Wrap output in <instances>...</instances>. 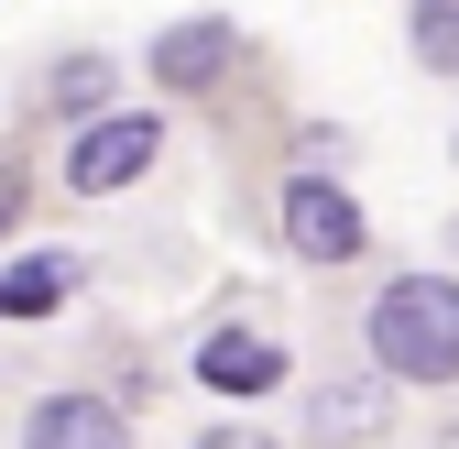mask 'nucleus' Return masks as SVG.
<instances>
[{"mask_svg": "<svg viewBox=\"0 0 459 449\" xmlns=\"http://www.w3.org/2000/svg\"><path fill=\"white\" fill-rule=\"evenodd\" d=\"M361 329H372L383 383H459V286L448 274H394Z\"/></svg>", "mask_w": 459, "mask_h": 449, "instance_id": "f257e3e1", "label": "nucleus"}, {"mask_svg": "<svg viewBox=\"0 0 459 449\" xmlns=\"http://www.w3.org/2000/svg\"><path fill=\"white\" fill-rule=\"evenodd\" d=\"M153 154H164V121H153V110H99V121L66 143V187L77 198H121V187L153 176Z\"/></svg>", "mask_w": 459, "mask_h": 449, "instance_id": "f03ea898", "label": "nucleus"}, {"mask_svg": "<svg viewBox=\"0 0 459 449\" xmlns=\"http://www.w3.org/2000/svg\"><path fill=\"white\" fill-rule=\"evenodd\" d=\"M284 252H296V263H361L372 252L361 198L328 187V176H296V187H284Z\"/></svg>", "mask_w": 459, "mask_h": 449, "instance_id": "7ed1b4c3", "label": "nucleus"}, {"mask_svg": "<svg viewBox=\"0 0 459 449\" xmlns=\"http://www.w3.org/2000/svg\"><path fill=\"white\" fill-rule=\"evenodd\" d=\"M230 55H241V33H230V12H197V22H164L143 66H153L164 88H219V77H230Z\"/></svg>", "mask_w": 459, "mask_h": 449, "instance_id": "20e7f679", "label": "nucleus"}, {"mask_svg": "<svg viewBox=\"0 0 459 449\" xmlns=\"http://www.w3.org/2000/svg\"><path fill=\"white\" fill-rule=\"evenodd\" d=\"M22 449H132V427L109 395H44L22 417Z\"/></svg>", "mask_w": 459, "mask_h": 449, "instance_id": "39448f33", "label": "nucleus"}, {"mask_svg": "<svg viewBox=\"0 0 459 449\" xmlns=\"http://www.w3.org/2000/svg\"><path fill=\"white\" fill-rule=\"evenodd\" d=\"M197 383H208V395H273L284 351L263 340V329H208V340H197Z\"/></svg>", "mask_w": 459, "mask_h": 449, "instance_id": "423d86ee", "label": "nucleus"}, {"mask_svg": "<svg viewBox=\"0 0 459 449\" xmlns=\"http://www.w3.org/2000/svg\"><path fill=\"white\" fill-rule=\"evenodd\" d=\"M66 296H77V263H66V252L0 263V318H44V307H66Z\"/></svg>", "mask_w": 459, "mask_h": 449, "instance_id": "0eeeda50", "label": "nucleus"}, {"mask_svg": "<svg viewBox=\"0 0 459 449\" xmlns=\"http://www.w3.org/2000/svg\"><path fill=\"white\" fill-rule=\"evenodd\" d=\"M405 33H416V66L459 77V0H416V12H405Z\"/></svg>", "mask_w": 459, "mask_h": 449, "instance_id": "6e6552de", "label": "nucleus"}, {"mask_svg": "<svg viewBox=\"0 0 459 449\" xmlns=\"http://www.w3.org/2000/svg\"><path fill=\"white\" fill-rule=\"evenodd\" d=\"M372 406H383L372 383H317V438H372V427H383Z\"/></svg>", "mask_w": 459, "mask_h": 449, "instance_id": "1a4fd4ad", "label": "nucleus"}, {"mask_svg": "<svg viewBox=\"0 0 459 449\" xmlns=\"http://www.w3.org/2000/svg\"><path fill=\"white\" fill-rule=\"evenodd\" d=\"M55 110L99 121V110H109V55H66V66H55Z\"/></svg>", "mask_w": 459, "mask_h": 449, "instance_id": "9d476101", "label": "nucleus"}, {"mask_svg": "<svg viewBox=\"0 0 459 449\" xmlns=\"http://www.w3.org/2000/svg\"><path fill=\"white\" fill-rule=\"evenodd\" d=\"M186 449H273V438H263V427H241V417H219V427H197Z\"/></svg>", "mask_w": 459, "mask_h": 449, "instance_id": "9b49d317", "label": "nucleus"}, {"mask_svg": "<svg viewBox=\"0 0 459 449\" xmlns=\"http://www.w3.org/2000/svg\"><path fill=\"white\" fill-rule=\"evenodd\" d=\"M22 198H33V187H22V164H0V242L22 231Z\"/></svg>", "mask_w": 459, "mask_h": 449, "instance_id": "f8f14e48", "label": "nucleus"}]
</instances>
